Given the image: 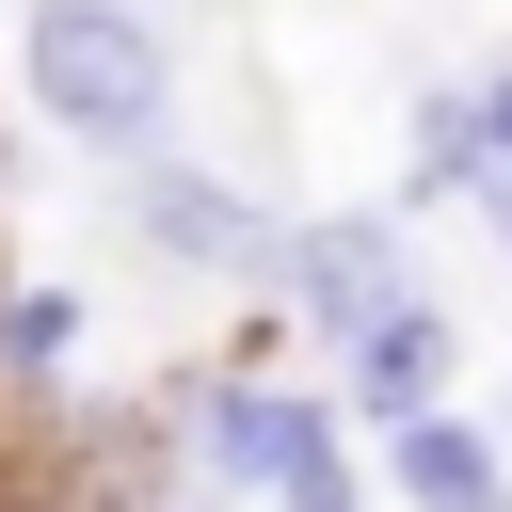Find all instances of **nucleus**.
<instances>
[{
  "label": "nucleus",
  "instance_id": "1",
  "mask_svg": "<svg viewBox=\"0 0 512 512\" xmlns=\"http://www.w3.org/2000/svg\"><path fill=\"white\" fill-rule=\"evenodd\" d=\"M16 96H32L64 144L144 160V144L176 128V48H160L144 0H32V16H16Z\"/></svg>",
  "mask_w": 512,
  "mask_h": 512
},
{
  "label": "nucleus",
  "instance_id": "2",
  "mask_svg": "<svg viewBox=\"0 0 512 512\" xmlns=\"http://www.w3.org/2000/svg\"><path fill=\"white\" fill-rule=\"evenodd\" d=\"M336 416H352V400H304V384H272V368H208L192 416H176L192 496H288V480L336 448Z\"/></svg>",
  "mask_w": 512,
  "mask_h": 512
},
{
  "label": "nucleus",
  "instance_id": "3",
  "mask_svg": "<svg viewBox=\"0 0 512 512\" xmlns=\"http://www.w3.org/2000/svg\"><path fill=\"white\" fill-rule=\"evenodd\" d=\"M112 176H128V224H144V256H160V272H208V288H272L288 224H272L240 176H208V160H176V144H144V160H112Z\"/></svg>",
  "mask_w": 512,
  "mask_h": 512
},
{
  "label": "nucleus",
  "instance_id": "4",
  "mask_svg": "<svg viewBox=\"0 0 512 512\" xmlns=\"http://www.w3.org/2000/svg\"><path fill=\"white\" fill-rule=\"evenodd\" d=\"M272 304H288L320 352H352L384 304H416V272H400V208H320V224H288V256H272Z\"/></svg>",
  "mask_w": 512,
  "mask_h": 512
},
{
  "label": "nucleus",
  "instance_id": "5",
  "mask_svg": "<svg viewBox=\"0 0 512 512\" xmlns=\"http://www.w3.org/2000/svg\"><path fill=\"white\" fill-rule=\"evenodd\" d=\"M448 368H464V320L416 288V304H384V320L336 352V400H352L368 432H400V416H432V400H448Z\"/></svg>",
  "mask_w": 512,
  "mask_h": 512
},
{
  "label": "nucleus",
  "instance_id": "6",
  "mask_svg": "<svg viewBox=\"0 0 512 512\" xmlns=\"http://www.w3.org/2000/svg\"><path fill=\"white\" fill-rule=\"evenodd\" d=\"M384 480H400L416 512H512V448H496L480 416H448V400L384 432Z\"/></svg>",
  "mask_w": 512,
  "mask_h": 512
},
{
  "label": "nucleus",
  "instance_id": "7",
  "mask_svg": "<svg viewBox=\"0 0 512 512\" xmlns=\"http://www.w3.org/2000/svg\"><path fill=\"white\" fill-rule=\"evenodd\" d=\"M400 144H416V160H400V192H480V176H496V112H480V80H432Z\"/></svg>",
  "mask_w": 512,
  "mask_h": 512
},
{
  "label": "nucleus",
  "instance_id": "8",
  "mask_svg": "<svg viewBox=\"0 0 512 512\" xmlns=\"http://www.w3.org/2000/svg\"><path fill=\"white\" fill-rule=\"evenodd\" d=\"M64 352H80V304L64 288H0V400H48Z\"/></svg>",
  "mask_w": 512,
  "mask_h": 512
},
{
  "label": "nucleus",
  "instance_id": "9",
  "mask_svg": "<svg viewBox=\"0 0 512 512\" xmlns=\"http://www.w3.org/2000/svg\"><path fill=\"white\" fill-rule=\"evenodd\" d=\"M272 512H352V464H336V448H320V464H304V480H288V496H272Z\"/></svg>",
  "mask_w": 512,
  "mask_h": 512
},
{
  "label": "nucleus",
  "instance_id": "10",
  "mask_svg": "<svg viewBox=\"0 0 512 512\" xmlns=\"http://www.w3.org/2000/svg\"><path fill=\"white\" fill-rule=\"evenodd\" d=\"M480 112H496V160H512V64H496V80H480Z\"/></svg>",
  "mask_w": 512,
  "mask_h": 512
}]
</instances>
